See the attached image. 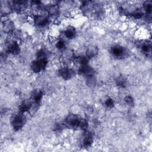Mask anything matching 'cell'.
<instances>
[{"mask_svg": "<svg viewBox=\"0 0 152 152\" xmlns=\"http://www.w3.org/2000/svg\"><path fill=\"white\" fill-rule=\"evenodd\" d=\"M24 113H19L15 115L11 119V125L15 131H18L21 129L26 122V118Z\"/></svg>", "mask_w": 152, "mask_h": 152, "instance_id": "obj_1", "label": "cell"}, {"mask_svg": "<svg viewBox=\"0 0 152 152\" xmlns=\"http://www.w3.org/2000/svg\"><path fill=\"white\" fill-rule=\"evenodd\" d=\"M49 16L46 14H34L33 15L34 24L38 27H45L49 23Z\"/></svg>", "mask_w": 152, "mask_h": 152, "instance_id": "obj_2", "label": "cell"}, {"mask_svg": "<svg viewBox=\"0 0 152 152\" xmlns=\"http://www.w3.org/2000/svg\"><path fill=\"white\" fill-rule=\"evenodd\" d=\"M110 52L112 55L117 59H122L126 57L128 55L127 49L119 45H116L112 46Z\"/></svg>", "mask_w": 152, "mask_h": 152, "instance_id": "obj_3", "label": "cell"}, {"mask_svg": "<svg viewBox=\"0 0 152 152\" xmlns=\"http://www.w3.org/2000/svg\"><path fill=\"white\" fill-rule=\"evenodd\" d=\"M48 65V59H36L30 65L31 70L34 73H39L43 71Z\"/></svg>", "mask_w": 152, "mask_h": 152, "instance_id": "obj_4", "label": "cell"}, {"mask_svg": "<svg viewBox=\"0 0 152 152\" xmlns=\"http://www.w3.org/2000/svg\"><path fill=\"white\" fill-rule=\"evenodd\" d=\"M80 118L77 115L70 113L65 118V124L71 128H78Z\"/></svg>", "mask_w": 152, "mask_h": 152, "instance_id": "obj_5", "label": "cell"}, {"mask_svg": "<svg viewBox=\"0 0 152 152\" xmlns=\"http://www.w3.org/2000/svg\"><path fill=\"white\" fill-rule=\"evenodd\" d=\"M58 75L62 79L68 80L71 79L74 75V71L72 69L67 66H62L58 70Z\"/></svg>", "mask_w": 152, "mask_h": 152, "instance_id": "obj_6", "label": "cell"}, {"mask_svg": "<svg viewBox=\"0 0 152 152\" xmlns=\"http://www.w3.org/2000/svg\"><path fill=\"white\" fill-rule=\"evenodd\" d=\"M78 73L86 78L89 76L93 75L94 74V71L93 68L88 64L81 65H80L79 68H78Z\"/></svg>", "mask_w": 152, "mask_h": 152, "instance_id": "obj_7", "label": "cell"}, {"mask_svg": "<svg viewBox=\"0 0 152 152\" xmlns=\"http://www.w3.org/2000/svg\"><path fill=\"white\" fill-rule=\"evenodd\" d=\"M7 52L11 55H15L20 52V46L16 40L10 41L7 46Z\"/></svg>", "mask_w": 152, "mask_h": 152, "instance_id": "obj_8", "label": "cell"}, {"mask_svg": "<svg viewBox=\"0 0 152 152\" xmlns=\"http://www.w3.org/2000/svg\"><path fill=\"white\" fill-rule=\"evenodd\" d=\"M33 101L30 99L24 100L19 105L18 110L20 113H25L26 112H29L33 105Z\"/></svg>", "mask_w": 152, "mask_h": 152, "instance_id": "obj_9", "label": "cell"}, {"mask_svg": "<svg viewBox=\"0 0 152 152\" xmlns=\"http://www.w3.org/2000/svg\"><path fill=\"white\" fill-rule=\"evenodd\" d=\"M47 13L50 17H57L60 12V9L57 4H49L46 7Z\"/></svg>", "mask_w": 152, "mask_h": 152, "instance_id": "obj_10", "label": "cell"}, {"mask_svg": "<svg viewBox=\"0 0 152 152\" xmlns=\"http://www.w3.org/2000/svg\"><path fill=\"white\" fill-rule=\"evenodd\" d=\"M94 142V138L90 132H85L82 138V144L84 147H90Z\"/></svg>", "mask_w": 152, "mask_h": 152, "instance_id": "obj_11", "label": "cell"}, {"mask_svg": "<svg viewBox=\"0 0 152 152\" xmlns=\"http://www.w3.org/2000/svg\"><path fill=\"white\" fill-rule=\"evenodd\" d=\"M65 37L69 40L74 39L77 35V30L75 28L72 26H68L64 31Z\"/></svg>", "mask_w": 152, "mask_h": 152, "instance_id": "obj_12", "label": "cell"}, {"mask_svg": "<svg viewBox=\"0 0 152 152\" xmlns=\"http://www.w3.org/2000/svg\"><path fill=\"white\" fill-rule=\"evenodd\" d=\"M140 48L142 53H143V54H144L146 56L150 55L151 52V44L150 42L145 40L141 43Z\"/></svg>", "mask_w": 152, "mask_h": 152, "instance_id": "obj_13", "label": "cell"}, {"mask_svg": "<svg viewBox=\"0 0 152 152\" xmlns=\"http://www.w3.org/2000/svg\"><path fill=\"white\" fill-rule=\"evenodd\" d=\"M14 24L10 20H6L3 24V31L5 34H10L14 31Z\"/></svg>", "mask_w": 152, "mask_h": 152, "instance_id": "obj_14", "label": "cell"}, {"mask_svg": "<svg viewBox=\"0 0 152 152\" xmlns=\"http://www.w3.org/2000/svg\"><path fill=\"white\" fill-rule=\"evenodd\" d=\"M43 98V91L40 89L33 90L31 95V100L37 103H39Z\"/></svg>", "mask_w": 152, "mask_h": 152, "instance_id": "obj_15", "label": "cell"}, {"mask_svg": "<svg viewBox=\"0 0 152 152\" xmlns=\"http://www.w3.org/2000/svg\"><path fill=\"white\" fill-rule=\"evenodd\" d=\"M98 51L99 49L96 46L91 45L87 48L85 55L90 59L97 55V54L98 53Z\"/></svg>", "mask_w": 152, "mask_h": 152, "instance_id": "obj_16", "label": "cell"}, {"mask_svg": "<svg viewBox=\"0 0 152 152\" xmlns=\"http://www.w3.org/2000/svg\"><path fill=\"white\" fill-rule=\"evenodd\" d=\"M89 60L90 59L86 55H81L76 57V61L80 64V65L88 64Z\"/></svg>", "mask_w": 152, "mask_h": 152, "instance_id": "obj_17", "label": "cell"}, {"mask_svg": "<svg viewBox=\"0 0 152 152\" xmlns=\"http://www.w3.org/2000/svg\"><path fill=\"white\" fill-rule=\"evenodd\" d=\"M116 84L118 87L124 88L126 85V80L124 76H119L115 80Z\"/></svg>", "mask_w": 152, "mask_h": 152, "instance_id": "obj_18", "label": "cell"}, {"mask_svg": "<svg viewBox=\"0 0 152 152\" xmlns=\"http://www.w3.org/2000/svg\"><path fill=\"white\" fill-rule=\"evenodd\" d=\"M143 10L147 15H150L152 11V4L151 1H145L143 4Z\"/></svg>", "mask_w": 152, "mask_h": 152, "instance_id": "obj_19", "label": "cell"}, {"mask_svg": "<svg viewBox=\"0 0 152 152\" xmlns=\"http://www.w3.org/2000/svg\"><path fill=\"white\" fill-rule=\"evenodd\" d=\"M55 47L59 50H64L66 48L65 40L62 39L57 40V41L55 43Z\"/></svg>", "mask_w": 152, "mask_h": 152, "instance_id": "obj_20", "label": "cell"}, {"mask_svg": "<svg viewBox=\"0 0 152 152\" xmlns=\"http://www.w3.org/2000/svg\"><path fill=\"white\" fill-rule=\"evenodd\" d=\"M88 126V122L87 121V120L84 118H80L78 128L83 131H86L87 129Z\"/></svg>", "mask_w": 152, "mask_h": 152, "instance_id": "obj_21", "label": "cell"}, {"mask_svg": "<svg viewBox=\"0 0 152 152\" xmlns=\"http://www.w3.org/2000/svg\"><path fill=\"white\" fill-rule=\"evenodd\" d=\"M36 59H48L46 51L43 49L38 50L36 52Z\"/></svg>", "mask_w": 152, "mask_h": 152, "instance_id": "obj_22", "label": "cell"}, {"mask_svg": "<svg viewBox=\"0 0 152 152\" xmlns=\"http://www.w3.org/2000/svg\"><path fill=\"white\" fill-rule=\"evenodd\" d=\"M104 104L107 108L111 109L114 106L115 102H114L113 99L109 97H107L105 99V100L104 102Z\"/></svg>", "mask_w": 152, "mask_h": 152, "instance_id": "obj_23", "label": "cell"}, {"mask_svg": "<svg viewBox=\"0 0 152 152\" xmlns=\"http://www.w3.org/2000/svg\"><path fill=\"white\" fill-rule=\"evenodd\" d=\"M86 83L89 86H95L96 84V80H95V77L93 75L91 76H89L88 77H86Z\"/></svg>", "mask_w": 152, "mask_h": 152, "instance_id": "obj_24", "label": "cell"}, {"mask_svg": "<svg viewBox=\"0 0 152 152\" xmlns=\"http://www.w3.org/2000/svg\"><path fill=\"white\" fill-rule=\"evenodd\" d=\"M124 101L125 102L130 106H132L134 105V98L130 96V95H127L125 98H124Z\"/></svg>", "mask_w": 152, "mask_h": 152, "instance_id": "obj_25", "label": "cell"}]
</instances>
